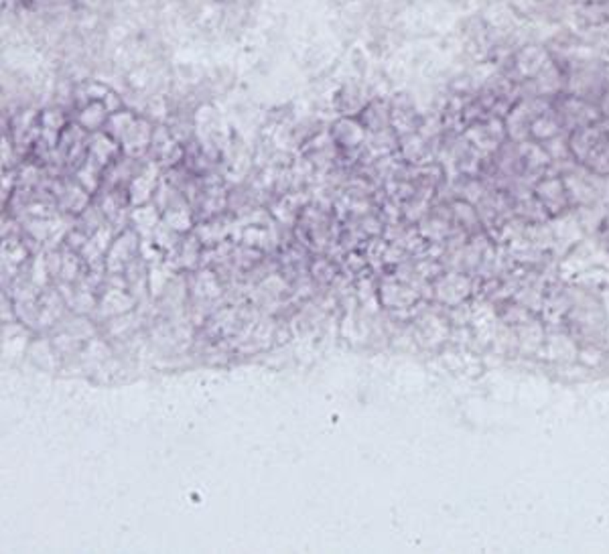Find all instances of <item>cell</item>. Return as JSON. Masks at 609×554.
Wrapping results in <instances>:
<instances>
[{
  "label": "cell",
  "mask_w": 609,
  "mask_h": 554,
  "mask_svg": "<svg viewBox=\"0 0 609 554\" xmlns=\"http://www.w3.org/2000/svg\"><path fill=\"white\" fill-rule=\"evenodd\" d=\"M601 112H603L606 118H609V93L603 98V102H601Z\"/></svg>",
  "instance_id": "cell-1"
}]
</instances>
